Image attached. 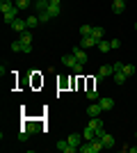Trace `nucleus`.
<instances>
[{"label":"nucleus","instance_id":"1","mask_svg":"<svg viewBox=\"0 0 137 153\" xmlns=\"http://www.w3.org/2000/svg\"><path fill=\"white\" fill-rule=\"evenodd\" d=\"M12 30H14V32H19V34H21V32L30 30V27H27V21H25V19H16V21H14V25H12Z\"/></svg>","mask_w":137,"mask_h":153},{"label":"nucleus","instance_id":"2","mask_svg":"<svg viewBox=\"0 0 137 153\" xmlns=\"http://www.w3.org/2000/svg\"><path fill=\"white\" fill-rule=\"evenodd\" d=\"M19 12H21V9H19V7H16L14 12H7V14H2V19H5V23H7V25H9V27L14 25V21L19 19Z\"/></svg>","mask_w":137,"mask_h":153},{"label":"nucleus","instance_id":"3","mask_svg":"<svg viewBox=\"0 0 137 153\" xmlns=\"http://www.w3.org/2000/svg\"><path fill=\"white\" fill-rule=\"evenodd\" d=\"M62 64H64V66H69V69H76V66H78V59H76V55H73V53H71V55H64V57H62Z\"/></svg>","mask_w":137,"mask_h":153},{"label":"nucleus","instance_id":"4","mask_svg":"<svg viewBox=\"0 0 137 153\" xmlns=\"http://www.w3.org/2000/svg\"><path fill=\"white\" fill-rule=\"evenodd\" d=\"M98 140L103 142V146H105V149H114V137H112L110 133H103L101 137H98Z\"/></svg>","mask_w":137,"mask_h":153},{"label":"nucleus","instance_id":"5","mask_svg":"<svg viewBox=\"0 0 137 153\" xmlns=\"http://www.w3.org/2000/svg\"><path fill=\"white\" fill-rule=\"evenodd\" d=\"M16 9V2H12V0H0V12L7 14V12H14Z\"/></svg>","mask_w":137,"mask_h":153},{"label":"nucleus","instance_id":"6","mask_svg":"<svg viewBox=\"0 0 137 153\" xmlns=\"http://www.w3.org/2000/svg\"><path fill=\"white\" fill-rule=\"evenodd\" d=\"M66 140H69V144H71V146L80 149V144H82V140H85V137H82V135H78V133H73V135H69Z\"/></svg>","mask_w":137,"mask_h":153},{"label":"nucleus","instance_id":"7","mask_svg":"<svg viewBox=\"0 0 137 153\" xmlns=\"http://www.w3.org/2000/svg\"><path fill=\"white\" fill-rule=\"evenodd\" d=\"M73 55H76V59H78V62H82V64L87 62V53H85V48H82V46H76V48H73Z\"/></svg>","mask_w":137,"mask_h":153},{"label":"nucleus","instance_id":"8","mask_svg":"<svg viewBox=\"0 0 137 153\" xmlns=\"http://www.w3.org/2000/svg\"><path fill=\"white\" fill-rule=\"evenodd\" d=\"M101 112H103V108H101V103H98V101L91 103L89 108H87V114H89V117H98Z\"/></svg>","mask_w":137,"mask_h":153},{"label":"nucleus","instance_id":"9","mask_svg":"<svg viewBox=\"0 0 137 153\" xmlns=\"http://www.w3.org/2000/svg\"><path fill=\"white\" fill-rule=\"evenodd\" d=\"M57 149H59V151H64V153H76V151H78L76 146H71V144H69V140L57 142Z\"/></svg>","mask_w":137,"mask_h":153},{"label":"nucleus","instance_id":"10","mask_svg":"<svg viewBox=\"0 0 137 153\" xmlns=\"http://www.w3.org/2000/svg\"><path fill=\"white\" fill-rule=\"evenodd\" d=\"M80 46H82V48H91V46H98V41L94 37H82L80 39Z\"/></svg>","mask_w":137,"mask_h":153},{"label":"nucleus","instance_id":"11","mask_svg":"<svg viewBox=\"0 0 137 153\" xmlns=\"http://www.w3.org/2000/svg\"><path fill=\"white\" fill-rule=\"evenodd\" d=\"M112 9H114V14H121L126 9V0H112Z\"/></svg>","mask_w":137,"mask_h":153},{"label":"nucleus","instance_id":"12","mask_svg":"<svg viewBox=\"0 0 137 153\" xmlns=\"http://www.w3.org/2000/svg\"><path fill=\"white\" fill-rule=\"evenodd\" d=\"M98 76H114V69H112V64H103L101 69H98Z\"/></svg>","mask_w":137,"mask_h":153},{"label":"nucleus","instance_id":"13","mask_svg":"<svg viewBox=\"0 0 137 153\" xmlns=\"http://www.w3.org/2000/svg\"><path fill=\"white\" fill-rule=\"evenodd\" d=\"M98 103H101V108H103V110H112V108H114V101H112V98H107V96L98 98Z\"/></svg>","mask_w":137,"mask_h":153},{"label":"nucleus","instance_id":"14","mask_svg":"<svg viewBox=\"0 0 137 153\" xmlns=\"http://www.w3.org/2000/svg\"><path fill=\"white\" fill-rule=\"evenodd\" d=\"M48 5H50V0H34V7H37V12H46L48 9Z\"/></svg>","mask_w":137,"mask_h":153},{"label":"nucleus","instance_id":"15","mask_svg":"<svg viewBox=\"0 0 137 153\" xmlns=\"http://www.w3.org/2000/svg\"><path fill=\"white\" fill-rule=\"evenodd\" d=\"M103 34H105V30H103V27L94 25V30H91V34H89V37H94L96 41H101V39H103Z\"/></svg>","mask_w":137,"mask_h":153},{"label":"nucleus","instance_id":"16","mask_svg":"<svg viewBox=\"0 0 137 153\" xmlns=\"http://www.w3.org/2000/svg\"><path fill=\"white\" fill-rule=\"evenodd\" d=\"M91 30H94V25H87V23H85V25H80V37H89V34H91Z\"/></svg>","mask_w":137,"mask_h":153},{"label":"nucleus","instance_id":"17","mask_svg":"<svg viewBox=\"0 0 137 153\" xmlns=\"http://www.w3.org/2000/svg\"><path fill=\"white\" fill-rule=\"evenodd\" d=\"M21 41H23V44H32V32L30 30H25V32H21Z\"/></svg>","mask_w":137,"mask_h":153},{"label":"nucleus","instance_id":"18","mask_svg":"<svg viewBox=\"0 0 137 153\" xmlns=\"http://www.w3.org/2000/svg\"><path fill=\"white\" fill-rule=\"evenodd\" d=\"M98 51H101V53H107V51H112L110 41H105V39H101V41H98Z\"/></svg>","mask_w":137,"mask_h":153},{"label":"nucleus","instance_id":"19","mask_svg":"<svg viewBox=\"0 0 137 153\" xmlns=\"http://www.w3.org/2000/svg\"><path fill=\"white\" fill-rule=\"evenodd\" d=\"M27 27H37V25H39V23H41V21H39V16H27Z\"/></svg>","mask_w":137,"mask_h":153},{"label":"nucleus","instance_id":"20","mask_svg":"<svg viewBox=\"0 0 137 153\" xmlns=\"http://www.w3.org/2000/svg\"><path fill=\"white\" fill-rule=\"evenodd\" d=\"M114 82H117V85L126 82V73H124V71H117V73H114Z\"/></svg>","mask_w":137,"mask_h":153},{"label":"nucleus","instance_id":"21","mask_svg":"<svg viewBox=\"0 0 137 153\" xmlns=\"http://www.w3.org/2000/svg\"><path fill=\"white\" fill-rule=\"evenodd\" d=\"M27 137H30V130H27V128H23V130L19 133V142H21V144H25Z\"/></svg>","mask_w":137,"mask_h":153},{"label":"nucleus","instance_id":"22","mask_svg":"<svg viewBox=\"0 0 137 153\" xmlns=\"http://www.w3.org/2000/svg\"><path fill=\"white\" fill-rule=\"evenodd\" d=\"M14 53H21L23 51V44H21V39H16V41H12V46H9Z\"/></svg>","mask_w":137,"mask_h":153},{"label":"nucleus","instance_id":"23","mask_svg":"<svg viewBox=\"0 0 137 153\" xmlns=\"http://www.w3.org/2000/svg\"><path fill=\"white\" fill-rule=\"evenodd\" d=\"M14 2H16V7H19L21 12H23V9H27V7H30V0H14Z\"/></svg>","mask_w":137,"mask_h":153},{"label":"nucleus","instance_id":"24","mask_svg":"<svg viewBox=\"0 0 137 153\" xmlns=\"http://www.w3.org/2000/svg\"><path fill=\"white\" fill-rule=\"evenodd\" d=\"M124 73H126V78H130L133 73H135V66H133V64H124Z\"/></svg>","mask_w":137,"mask_h":153},{"label":"nucleus","instance_id":"25","mask_svg":"<svg viewBox=\"0 0 137 153\" xmlns=\"http://www.w3.org/2000/svg\"><path fill=\"white\" fill-rule=\"evenodd\" d=\"M87 98H89V101H98L101 96H98V91H96V89H89V91H87Z\"/></svg>","mask_w":137,"mask_h":153},{"label":"nucleus","instance_id":"26","mask_svg":"<svg viewBox=\"0 0 137 153\" xmlns=\"http://www.w3.org/2000/svg\"><path fill=\"white\" fill-rule=\"evenodd\" d=\"M110 46H112V51H117V48H121V41L119 39H110Z\"/></svg>","mask_w":137,"mask_h":153},{"label":"nucleus","instance_id":"27","mask_svg":"<svg viewBox=\"0 0 137 153\" xmlns=\"http://www.w3.org/2000/svg\"><path fill=\"white\" fill-rule=\"evenodd\" d=\"M39 21H41V23H48V21H50V14H48V12H41Z\"/></svg>","mask_w":137,"mask_h":153},{"label":"nucleus","instance_id":"28","mask_svg":"<svg viewBox=\"0 0 137 153\" xmlns=\"http://www.w3.org/2000/svg\"><path fill=\"white\" fill-rule=\"evenodd\" d=\"M112 69H114V73H117V71H124V62H114Z\"/></svg>","mask_w":137,"mask_h":153},{"label":"nucleus","instance_id":"29","mask_svg":"<svg viewBox=\"0 0 137 153\" xmlns=\"http://www.w3.org/2000/svg\"><path fill=\"white\" fill-rule=\"evenodd\" d=\"M21 44H23V41H21ZM21 53H25V55H27V53H32V44H23V51H21Z\"/></svg>","mask_w":137,"mask_h":153},{"label":"nucleus","instance_id":"30","mask_svg":"<svg viewBox=\"0 0 137 153\" xmlns=\"http://www.w3.org/2000/svg\"><path fill=\"white\" fill-rule=\"evenodd\" d=\"M135 30H137V21H135Z\"/></svg>","mask_w":137,"mask_h":153},{"label":"nucleus","instance_id":"31","mask_svg":"<svg viewBox=\"0 0 137 153\" xmlns=\"http://www.w3.org/2000/svg\"><path fill=\"white\" fill-rule=\"evenodd\" d=\"M135 137H137V133H135Z\"/></svg>","mask_w":137,"mask_h":153}]
</instances>
